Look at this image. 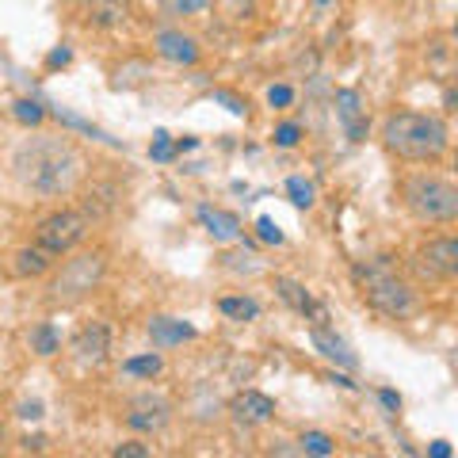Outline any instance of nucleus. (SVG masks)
I'll use <instances>...</instances> for the list:
<instances>
[{
	"mask_svg": "<svg viewBox=\"0 0 458 458\" xmlns=\"http://www.w3.org/2000/svg\"><path fill=\"white\" fill-rule=\"evenodd\" d=\"M12 168H16V180L31 195L62 199V195L77 191V183L84 180V168L89 165H84V153L69 138L38 134V138H27L16 149Z\"/></svg>",
	"mask_w": 458,
	"mask_h": 458,
	"instance_id": "nucleus-1",
	"label": "nucleus"
},
{
	"mask_svg": "<svg viewBox=\"0 0 458 458\" xmlns=\"http://www.w3.org/2000/svg\"><path fill=\"white\" fill-rule=\"evenodd\" d=\"M382 141L386 149L397 153L401 161L412 165H436L451 146L447 123L439 114H420V111H394L382 123Z\"/></svg>",
	"mask_w": 458,
	"mask_h": 458,
	"instance_id": "nucleus-2",
	"label": "nucleus"
},
{
	"mask_svg": "<svg viewBox=\"0 0 458 458\" xmlns=\"http://www.w3.org/2000/svg\"><path fill=\"white\" fill-rule=\"evenodd\" d=\"M352 279L355 286L363 291L367 306L386 313V318H409V313H417V291L397 276V267L390 256H375V260H363L352 267Z\"/></svg>",
	"mask_w": 458,
	"mask_h": 458,
	"instance_id": "nucleus-3",
	"label": "nucleus"
},
{
	"mask_svg": "<svg viewBox=\"0 0 458 458\" xmlns=\"http://www.w3.org/2000/svg\"><path fill=\"white\" fill-rule=\"evenodd\" d=\"M405 207L417 214L420 222H454L458 218V191L454 183H447L443 176H428V172H417V176L405 180Z\"/></svg>",
	"mask_w": 458,
	"mask_h": 458,
	"instance_id": "nucleus-4",
	"label": "nucleus"
},
{
	"mask_svg": "<svg viewBox=\"0 0 458 458\" xmlns=\"http://www.w3.org/2000/svg\"><path fill=\"white\" fill-rule=\"evenodd\" d=\"M107 276V256L104 252H77L62 264V271L50 283L54 302H81L84 294H92Z\"/></svg>",
	"mask_w": 458,
	"mask_h": 458,
	"instance_id": "nucleus-5",
	"label": "nucleus"
},
{
	"mask_svg": "<svg viewBox=\"0 0 458 458\" xmlns=\"http://www.w3.org/2000/svg\"><path fill=\"white\" fill-rule=\"evenodd\" d=\"M89 237V218L81 210H54L35 225V245H42L50 256L73 252Z\"/></svg>",
	"mask_w": 458,
	"mask_h": 458,
	"instance_id": "nucleus-6",
	"label": "nucleus"
},
{
	"mask_svg": "<svg viewBox=\"0 0 458 458\" xmlns=\"http://www.w3.org/2000/svg\"><path fill=\"white\" fill-rule=\"evenodd\" d=\"M417 271L424 279H454L458 276V241L436 237L417 252Z\"/></svg>",
	"mask_w": 458,
	"mask_h": 458,
	"instance_id": "nucleus-7",
	"label": "nucleus"
},
{
	"mask_svg": "<svg viewBox=\"0 0 458 458\" xmlns=\"http://www.w3.org/2000/svg\"><path fill=\"white\" fill-rule=\"evenodd\" d=\"M172 420V405L165 397H138L131 412H126V428H134V432H161V428Z\"/></svg>",
	"mask_w": 458,
	"mask_h": 458,
	"instance_id": "nucleus-8",
	"label": "nucleus"
},
{
	"mask_svg": "<svg viewBox=\"0 0 458 458\" xmlns=\"http://www.w3.org/2000/svg\"><path fill=\"white\" fill-rule=\"evenodd\" d=\"M229 417H233L237 424H245V428L267 424L271 417H276V401H271L267 394H260V390H245V394H237L233 401H229Z\"/></svg>",
	"mask_w": 458,
	"mask_h": 458,
	"instance_id": "nucleus-9",
	"label": "nucleus"
},
{
	"mask_svg": "<svg viewBox=\"0 0 458 458\" xmlns=\"http://www.w3.org/2000/svg\"><path fill=\"white\" fill-rule=\"evenodd\" d=\"M107 352H111V328L104 321L84 325L81 333L73 336V355L81 363H104Z\"/></svg>",
	"mask_w": 458,
	"mask_h": 458,
	"instance_id": "nucleus-10",
	"label": "nucleus"
},
{
	"mask_svg": "<svg viewBox=\"0 0 458 458\" xmlns=\"http://www.w3.org/2000/svg\"><path fill=\"white\" fill-rule=\"evenodd\" d=\"M153 50L172 65H195L199 54H203L199 50V42L191 35H183V31H157L153 35Z\"/></svg>",
	"mask_w": 458,
	"mask_h": 458,
	"instance_id": "nucleus-11",
	"label": "nucleus"
},
{
	"mask_svg": "<svg viewBox=\"0 0 458 458\" xmlns=\"http://www.w3.org/2000/svg\"><path fill=\"white\" fill-rule=\"evenodd\" d=\"M336 114H340V123H344V131H348L352 141H363V138H367V123H363V107H360V92L340 89V92H336Z\"/></svg>",
	"mask_w": 458,
	"mask_h": 458,
	"instance_id": "nucleus-12",
	"label": "nucleus"
},
{
	"mask_svg": "<svg viewBox=\"0 0 458 458\" xmlns=\"http://www.w3.org/2000/svg\"><path fill=\"white\" fill-rule=\"evenodd\" d=\"M149 340L153 348H176L183 340H195V325L176 321V318H153L149 321Z\"/></svg>",
	"mask_w": 458,
	"mask_h": 458,
	"instance_id": "nucleus-13",
	"label": "nucleus"
},
{
	"mask_svg": "<svg viewBox=\"0 0 458 458\" xmlns=\"http://www.w3.org/2000/svg\"><path fill=\"white\" fill-rule=\"evenodd\" d=\"M199 222H203V229L214 241H237L241 237V222H237V214H229V210L199 207Z\"/></svg>",
	"mask_w": 458,
	"mask_h": 458,
	"instance_id": "nucleus-14",
	"label": "nucleus"
},
{
	"mask_svg": "<svg viewBox=\"0 0 458 458\" xmlns=\"http://www.w3.org/2000/svg\"><path fill=\"white\" fill-rule=\"evenodd\" d=\"M50 264H54V256L42 249V245H27V249H20L16 256H12V271H16L20 279H38V276H47Z\"/></svg>",
	"mask_w": 458,
	"mask_h": 458,
	"instance_id": "nucleus-15",
	"label": "nucleus"
},
{
	"mask_svg": "<svg viewBox=\"0 0 458 458\" xmlns=\"http://www.w3.org/2000/svg\"><path fill=\"white\" fill-rule=\"evenodd\" d=\"M310 340H313V348H318L321 355H325V360H333V363H340V367H355V355L348 352V344H344L340 336H333V333H328V328L325 325H313L310 328Z\"/></svg>",
	"mask_w": 458,
	"mask_h": 458,
	"instance_id": "nucleus-16",
	"label": "nucleus"
},
{
	"mask_svg": "<svg viewBox=\"0 0 458 458\" xmlns=\"http://www.w3.org/2000/svg\"><path fill=\"white\" fill-rule=\"evenodd\" d=\"M276 291L286 306H291L294 313H302V318H321V306L313 302V294L306 291L302 283H294V279H276Z\"/></svg>",
	"mask_w": 458,
	"mask_h": 458,
	"instance_id": "nucleus-17",
	"label": "nucleus"
},
{
	"mask_svg": "<svg viewBox=\"0 0 458 458\" xmlns=\"http://www.w3.org/2000/svg\"><path fill=\"white\" fill-rule=\"evenodd\" d=\"M96 27H123L131 20V0H89Z\"/></svg>",
	"mask_w": 458,
	"mask_h": 458,
	"instance_id": "nucleus-18",
	"label": "nucleus"
},
{
	"mask_svg": "<svg viewBox=\"0 0 458 458\" xmlns=\"http://www.w3.org/2000/svg\"><path fill=\"white\" fill-rule=\"evenodd\" d=\"M27 344H31V352L42 355V360H50V355L62 352V336H57V328L50 321H42L31 328V336H27Z\"/></svg>",
	"mask_w": 458,
	"mask_h": 458,
	"instance_id": "nucleus-19",
	"label": "nucleus"
},
{
	"mask_svg": "<svg viewBox=\"0 0 458 458\" xmlns=\"http://www.w3.org/2000/svg\"><path fill=\"white\" fill-rule=\"evenodd\" d=\"M157 4H161L165 16L188 20V16H203V12H210L214 0H157Z\"/></svg>",
	"mask_w": 458,
	"mask_h": 458,
	"instance_id": "nucleus-20",
	"label": "nucleus"
},
{
	"mask_svg": "<svg viewBox=\"0 0 458 458\" xmlns=\"http://www.w3.org/2000/svg\"><path fill=\"white\" fill-rule=\"evenodd\" d=\"M123 370L126 375H134V378H157L165 370V360L157 352H149V355H134V360H126L123 363Z\"/></svg>",
	"mask_w": 458,
	"mask_h": 458,
	"instance_id": "nucleus-21",
	"label": "nucleus"
},
{
	"mask_svg": "<svg viewBox=\"0 0 458 458\" xmlns=\"http://www.w3.org/2000/svg\"><path fill=\"white\" fill-rule=\"evenodd\" d=\"M286 195H291V203L298 210H310L313 199H318V188H313L306 176H291V180H286Z\"/></svg>",
	"mask_w": 458,
	"mask_h": 458,
	"instance_id": "nucleus-22",
	"label": "nucleus"
},
{
	"mask_svg": "<svg viewBox=\"0 0 458 458\" xmlns=\"http://www.w3.org/2000/svg\"><path fill=\"white\" fill-rule=\"evenodd\" d=\"M218 310L225 313V318H233V321H252L256 313H260V306H256L252 298H222Z\"/></svg>",
	"mask_w": 458,
	"mask_h": 458,
	"instance_id": "nucleus-23",
	"label": "nucleus"
},
{
	"mask_svg": "<svg viewBox=\"0 0 458 458\" xmlns=\"http://www.w3.org/2000/svg\"><path fill=\"white\" fill-rule=\"evenodd\" d=\"M298 443H302V451H306V454H321V458H328V454L336 451L333 436H325V432H306Z\"/></svg>",
	"mask_w": 458,
	"mask_h": 458,
	"instance_id": "nucleus-24",
	"label": "nucleus"
},
{
	"mask_svg": "<svg viewBox=\"0 0 458 458\" xmlns=\"http://www.w3.org/2000/svg\"><path fill=\"white\" fill-rule=\"evenodd\" d=\"M12 114H16V123L23 126H38L42 119H47V111H42L35 99H16V107H12Z\"/></svg>",
	"mask_w": 458,
	"mask_h": 458,
	"instance_id": "nucleus-25",
	"label": "nucleus"
},
{
	"mask_svg": "<svg viewBox=\"0 0 458 458\" xmlns=\"http://www.w3.org/2000/svg\"><path fill=\"white\" fill-rule=\"evenodd\" d=\"M298 138H302V126H298V123H283V126H276V146L291 149V146H298Z\"/></svg>",
	"mask_w": 458,
	"mask_h": 458,
	"instance_id": "nucleus-26",
	"label": "nucleus"
},
{
	"mask_svg": "<svg viewBox=\"0 0 458 458\" xmlns=\"http://www.w3.org/2000/svg\"><path fill=\"white\" fill-rule=\"evenodd\" d=\"M172 153H176V146H172V141H168V134L161 131V134L153 138V146H149V157H153V161H172Z\"/></svg>",
	"mask_w": 458,
	"mask_h": 458,
	"instance_id": "nucleus-27",
	"label": "nucleus"
},
{
	"mask_svg": "<svg viewBox=\"0 0 458 458\" xmlns=\"http://www.w3.org/2000/svg\"><path fill=\"white\" fill-rule=\"evenodd\" d=\"M111 454L114 458H149V447H146V443H119Z\"/></svg>",
	"mask_w": 458,
	"mask_h": 458,
	"instance_id": "nucleus-28",
	"label": "nucleus"
},
{
	"mask_svg": "<svg viewBox=\"0 0 458 458\" xmlns=\"http://www.w3.org/2000/svg\"><path fill=\"white\" fill-rule=\"evenodd\" d=\"M291 99H294V92L286 89V84H276V89H267V104H271V107H291Z\"/></svg>",
	"mask_w": 458,
	"mask_h": 458,
	"instance_id": "nucleus-29",
	"label": "nucleus"
},
{
	"mask_svg": "<svg viewBox=\"0 0 458 458\" xmlns=\"http://www.w3.org/2000/svg\"><path fill=\"white\" fill-rule=\"evenodd\" d=\"M256 229H260V241H267V245H283V233L276 229V222H271V218H260V222H256Z\"/></svg>",
	"mask_w": 458,
	"mask_h": 458,
	"instance_id": "nucleus-30",
	"label": "nucleus"
},
{
	"mask_svg": "<svg viewBox=\"0 0 458 458\" xmlns=\"http://www.w3.org/2000/svg\"><path fill=\"white\" fill-rule=\"evenodd\" d=\"M214 99H222V104H225L229 111H233V114H245V111H249V107H245V104H241V99H237V96H229V92H214Z\"/></svg>",
	"mask_w": 458,
	"mask_h": 458,
	"instance_id": "nucleus-31",
	"label": "nucleus"
},
{
	"mask_svg": "<svg viewBox=\"0 0 458 458\" xmlns=\"http://www.w3.org/2000/svg\"><path fill=\"white\" fill-rule=\"evenodd\" d=\"M20 417H23V420H38V417H42V401H23V405H20Z\"/></svg>",
	"mask_w": 458,
	"mask_h": 458,
	"instance_id": "nucleus-32",
	"label": "nucleus"
},
{
	"mask_svg": "<svg viewBox=\"0 0 458 458\" xmlns=\"http://www.w3.org/2000/svg\"><path fill=\"white\" fill-rule=\"evenodd\" d=\"M69 57H73V54H69V47H62V50H54V54L47 57V65H50V69H62V65H69Z\"/></svg>",
	"mask_w": 458,
	"mask_h": 458,
	"instance_id": "nucleus-33",
	"label": "nucleus"
},
{
	"mask_svg": "<svg viewBox=\"0 0 458 458\" xmlns=\"http://www.w3.org/2000/svg\"><path fill=\"white\" fill-rule=\"evenodd\" d=\"M378 397H382V405L390 409V412H401V397L394 390H378Z\"/></svg>",
	"mask_w": 458,
	"mask_h": 458,
	"instance_id": "nucleus-34",
	"label": "nucleus"
},
{
	"mask_svg": "<svg viewBox=\"0 0 458 458\" xmlns=\"http://www.w3.org/2000/svg\"><path fill=\"white\" fill-rule=\"evenodd\" d=\"M432 458H451V443H432Z\"/></svg>",
	"mask_w": 458,
	"mask_h": 458,
	"instance_id": "nucleus-35",
	"label": "nucleus"
},
{
	"mask_svg": "<svg viewBox=\"0 0 458 458\" xmlns=\"http://www.w3.org/2000/svg\"><path fill=\"white\" fill-rule=\"evenodd\" d=\"M23 447H27V451H42V447H47V439H42V436H35V439L27 436V439H23Z\"/></svg>",
	"mask_w": 458,
	"mask_h": 458,
	"instance_id": "nucleus-36",
	"label": "nucleus"
},
{
	"mask_svg": "<svg viewBox=\"0 0 458 458\" xmlns=\"http://www.w3.org/2000/svg\"><path fill=\"white\" fill-rule=\"evenodd\" d=\"M318 4H328V0H318Z\"/></svg>",
	"mask_w": 458,
	"mask_h": 458,
	"instance_id": "nucleus-37",
	"label": "nucleus"
}]
</instances>
